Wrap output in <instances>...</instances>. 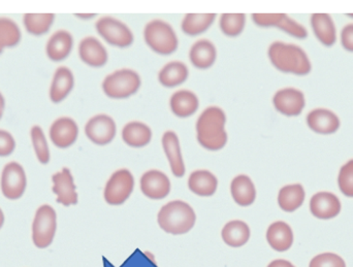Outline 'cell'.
<instances>
[{"label": "cell", "mask_w": 353, "mask_h": 267, "mask_svg": "<svg viewBox=\"0 0 353 267\" xmlns=\"http://www.w3.org/2000/svg\"><path fill=\"white\" fill-rule=\"evenodd\" d=\"M16 142L10 132L0 129V156H8L14 152Z\"/></svg>", "instance_id": "cell-39"}, {"label": "cell", "mask_w": 353, "mask_h": 267, "mask_svg": "<svg viewBox=\"0 0 353 267\" xmlns=\"http://www.w3.org/2000/svg\"><path fill=\"white\" fill-rule=\"evenodd\" d=\"M117 128L113 118L108 115H97L85 126L87 138L99 146H105L115 138Z\"/></svg>", "instance_id": "cell-10"}, {"label": "cell", "mask_w": 353, "mask_h": 267, "mask_svg": "<svg viewBox=\"0 0 353 267\" xmlns=\"http://www.w3.org/2000/svg\"><path fill=\"white\" fill-rule=\"evenodd\" d=\"M225 123L223 109L218 107L205 109L196 122V138L199 145L209 151L223 149L228 142Z\"/></svg>", "instance_id": "cell-1"}, {"label": "cell", "mask_w": 353, "mask_h": 267, "mask_svg": "<svg viewBox=\"0 0 353 267\" xmlns=\"http://www.w3.org/2000/svg\"><path fill=\"white\" fill-rule=\"evenodd\" d=\"M221 235L226 245L232 248H240L248 243L250 239V228L243 221H230L224 225Z\"/></svg>", "instance_id": "cell-28"}, {"label": "cell", "mask_w": 353, "mask_h": 267, "mask_svg": "<svg viewBox=\"0 0 353 267\" xmlns=\"http://www.w3.org/2000/svg\"><path fill=\"white\" fill-rule=\"evenodd\" d=\"M21 31L18 25L8 18H0V49L12 47L18 45Z\"/></svg>", "instance_id": "cell-34"}, {"label": "cell", "mask_w": 353, "mask_h": 267, "mask_svg": "<svg viewBox=\"0 0 353 267\" xmlns=\"http://www.w3.org/2000/svg\"><path fill=\"white\" fill-rule=\"evenodd\" d=\"M341 41L344 49L353 52V24L344 27L341 33Z\"/></svg>", "instance_id": "cell-40"}, {"label": "cell", "mask_w": 353, "mask_h": 267, "mask_svg": "<svg viewBox=\"0 0 353 267\" xmlns=\"http://www.w3.org/2000/svg\"><path fill=\"white\" fill-rule=\"evenodd\" d=\"M310 211L316 218L329 220L340 214L341 202L335 194L319 192L311 198Z\"/></svg>", "instance_id": "cell-16"}, {"label": "cell", "mask_w": 353, "mask_h": 267, "mask_svg": "<svg viewBox=\"0 0 353 267\" xmlns=\"http://www.w3.org/2000/svg\"><path fill=\"white\" fill-rule=\"evenodd\" d=\"M78 125L72 118H59L50 128V138L58 148H68L74 145L78 138Z\"/></svg>", "instance_id": "cell-15"}, {"label": "cell", "mask_w": 353, "mask_h": 267, "mask_svg": "<svg viewBox=\"0 0 353 267\" xmlns=\"http://www.w3.org/2000/svg\"><path fill=\"white\" fill-rule=\"evenodd\" d=\"M148 47L159 55H171L178 49V37L173 27L163 20H152L144 29Z\"/></svg>", "instance_id": "cell-4"}, {"label": "cell", "mask_w": 353, "mask_h": 267, "mask_svg": "<svg viewBox=\"0 0 353 267\" xmlns=\"http://www.w3.org/2000/svg\"><path fill=\"white\" fill-rule=\"evenodd\" d=\"M267 241L275 251L285 252L294 244V233L288 223L278 221L268 228Z\"/></svg>", "instance_id": "cell-20"}, {"label": "cell", "mask_w": 353, "mask_h": 267, "mask_svg": "<svg viewBox=\"0 0 353 267\" xmlns=\"http://www.w3.org/2000/svg\"><path fill=\"white\" fill-rule=\"evenodd\" d=\"M172 111L179 118H188L199 109V98L189 90L176 91L170 100Z\"/></svg>", "instance_id": "cell-27"}, {"label": "cell", "mask_w": 353, "mask_h": 267, "mask_svg": "<svg viewBox=\"0 0 353 267\" xmlns=\"http://www.w3.org/2000/svg\"><path fill=\"white\" fill-rule=\"evenodd\" d=\"M232 200L241 206H249L255 202L256 189L250 178L246 175H236L230 184Z\"/></svg>", "instance_id": "cell-23"}, {"label": "cell", "mask_w": 353, "mask_h": 267, "mask_svg": "<svg viewBox=\"0 0 353 267\" xmlns=\"http://www.w3.org/2000/svg\"><path fill=\"white\" fill-rule=\"evenodd\" d=\"M31 140L39 162L47 164L50 161V150L45 134L39 126H33L31 129Z\"/></svg>", "instance_id": "cell-36"}, {"label": "cell", "mask_w": 353, "mask_h": 267, "mask_svg": "<svg viewBox=\"0 0 353 267\" xmlns=\"http://www.w3.org/2000/svg\"><path fill=\"white\" fill-rule=\"evenodd\" d=\"M26 189V173L19 163L10 162L4 167L1 175L2 194L8 200L22 197Z\"/></svg>", "instance_id": "cell-9"}, {"label": "cell", "mask_w": 353, "mask_h": 267, "mask_svg": "<svg viewBox=\"0 0 353 267\" xmlns=\"http://www.w3.org/2000/svg\"><path fill=\"white\" fill-rule=\"evenodd\" d=\"M309 267H346V264L339 255L323 253L313 258Z\"/></svg>", "instance_id": "cell-38"}, {"label": "cell", "mask_w": 353, "mask_h": 267, "mask_svg": "<svg viewBox=\"0 0 353 267\" xmlns=\"http://www.w3.org/2000/svg\"><path fill=\"white\" fill-rule=\"evenodd\" d=\"M57 229V215L51 206H41L32 224V239L35 247L46 249L51 245Z\"/></svg>", "instance_id": "cell-6"}, {"label": "cell", "mask_w": 353, "mask_h": 267, "mask_svg": "<svg viewBox=\"0 0 353 267\" xmlns=\"http://www.w3.org/2000/svg\"><path fill=\"white\" fill-rule=\"evenodd\" d=\"M274 107L279 113L292 117L302 113L305 107V96L300 90L285 88L278 91L273 98Z\"/></svg>", "instance_id": "cell-13"}, {"label": "cell", "mask_w": 353, "mask_h": 267, "mask_svg": "<svg viewBox=\"0 0 353 267\" xmlns=\"http://www.w3.org/2000/svg\"><path fill=\"white\" fill-rule=\"evenodd\" d=\"M246 16L244 14H223L220 17V29L230 37H236L244 30Z\"/></svg>", "instance_id": "cell-35"}, {"label": "cell", "mask_w": 353, "mask_h": 267, "mask_svg": "<svg viewBox=\"0 0 353 267\" xmlns=\"http://www.w3.org/2000/svg\"><path fill=\"white\" fill-rule=\"evenodd\" d=\"M196 216L187 202L174 200L163 206L157 216L159 227L170 235H181L189 233L194 226Z\"/></svg>", "instance_id": "cell-3"}, {"label": "cell", "mask_w": 353, "mask_h": 267, "mask_svg": "<svg viewBox=\"0 0 353 267\" xmlns=\"http://www.w3.org/2000/svg\"><path fill=\"white\" fill-rule=\"evenodd\" d=\"M122 138L128 146L142 148L150 144L152 140V130L142 122H130L122 130Z\"/></svg>", "instance_id": "cell-25"}, {"label": "cell", "mask_w": 353, "mask_h": 267, "mask_svg": "<svg viewBox=\"0 0 353 267\" xmlns=\"http://www.w3.org/2000/svg\"><path fill=\"white\" fill-rule=\"evenodd\" d=\"M338 184H339L340 190L344 195L353 197V160L348 161L340 169Z\"/></svg>", "instance_id": "cell-37"}, {"label": "cell", "mask_w": 353, "mask_h": 267, "mask_svg": "<svg viewBox=\"0 0 353 267\" xmlns=\"http://www.w3.org/2000/svg\"><path fill=\"white\" fill-rule=\"evenodd\" d=\"M311 25L319 41L327 47L336 43V28L331 17L327 14H315L311 17Z\"/></svg>", "instance_id": "cell-30"}, {"label": "cell", "mask_w": 353, "mask_h": 267, "mask_svg": "<svg viewBox=\"0 0 353 267\" xmlns=\"http://www.w3.org/2000/svg\"><path fill=\"white\" fill-rule=\"evenodd\" d=\"M4 223V215L3 213H2L1 209H0V228H1L2 225H3Z\"/></svg>", "instance_id": "cell-44"}, {"label": "cell", "mask_w": 353, "mask_h": 267, "mask_svg": "<svg viewBox=\"0 0 353 267\" xmlns=\"http://www.w3.org/2000/svg\"><path fill=\"white\" fill-rule=\"evenodd\" d=\"M2 51H3V50L0 49V54H1V53H2Z\"/></svg>", "instance_id": "cell-45"}, {"label": "cell", "mask_w": 353, "mask_h": 267, "mask_svg": "<svg viewBox=\"0 0 353 267\" xmlns=\"http://www.w3.org/2000/svg\"><path fill=\"white\" fill-rule=\"evenodd\" d=\"M189 58L194 67L208 70L215 63L217 51L213 43L208 39H201L191 47Z\"/></svg>", "instance_id": "cell-21"}, {"label": "cell", "mask_w": 353, "mask_h": 267, "mask_svg": "<svg viewBox=\"0 0 353 267\" xmlns=\"http://www.w3.org/2000/svg\"><path fill=\"white\" fill-rule=\"evenodd\" d=\"M252 19L253 22L259 27H278L296 39H306L308 36L306 28L285 14H254Z\"/></svg>", "instance_id": "cell-11"}, {"label": "cell", "mask_w": 353, "mask_h": 267, "mask_svg": "<svg viewBox=\"0 0 353 267\" xmlns=\"http://www.w3.org/2000/svg\"><path fill=\"white\" fill-rule=\"evenodd\" d=\"M4 105H6V103H4V98L3 96H2L1 93H0V119H1L2 115H3Z\"/></svg>", "instance_id": "cell-42"}, {"label": "cell", "mask_w": 353, "mask_h": 267, "mask_svg": "<svg viewBox=\"0 0 353 267\" xmlns=\"http://www.w3.org/2000/svg\"><path fill=\"white\" fill-rule=\"evenodd\" d=\"M54 19L53 14H26L24 16L25 28L33 35L45 34L53 24Z\"/></svg>", "instance_id": "cell-33"}, {"label": "cell", "mask_w": 353, "mask_h": 267, "mask_svg": "<svg viewBox=\"0 0 353 267\" xmlns=\"http://www.w3.org/2000/svg\"><path fill=\"white\" fill-rule=\"evenodd\" d=\"M304 200L305 190L300 184L285 186L278 194V204L284 212H294L302 206Z\"/></svg>", "instance_id": "cell-31"}, {"label": "cell", "mask_w": 353, "mask_h": 267, "mask_svg": "<svg viewBox=\"0 0 353 267\" xmlns=\"http://www.w3.org/2000/svg\"><path fill=\"white\" fill-rule=\"evenodd\" d=\"M215 19V14H187L183 19V32L189 36H196L207 31Z\"/></svg>", "instance_id": "cell-32"}, {"label": "cell", "mask_w": 353, "mask_h": 267, "mask_svg": "<svg viewBox=\"0 0 353 267\" xmlns=\"http://www.w3.org/2000/svg\"><path fill=\"white\" fill-rule=\"evenodd\" d=\"M72 45H74V39L70 32L65 30L57 31L50 37L48 41L47 47H46L48 57L52 61H62L70 55Z\"/></svg>", "instance_id": "cell-22"}, {"label": "cell", "mask_w": 353, "mask_h": 267, "mask_svg": "<svg viewBox=\"0 0 353 267\" xmlns=\"http://www.w3.org/2000/svg\"><path fill=\"white\" fill-rule=\"evenodd\" d=\"M141 190L150 200H163L171 192V181L165 173L152 169L141 178Z\"/></svg>", "instance_id": "cell-12"}, {"label": "cell", "mask_w": 353, "mask_h": 267, "mask_svg": "<svg viewBox=\"0 0 353 267\" xmlns=\"http://www.w3.org/2000/svg\"><path fill=\"white\" fill-rule=\"evenodd\" d=\"M97 32L109 45L117 47H130L134 43V34L128 25L112 17H103L97 21Z\"/></svg>", "instance_id": "cell-8"}, {"label": "cell", "mask_w": 353, "mask_h": 267, "mask_svg": "<svg viewBox=\"0 0 353 267\" xmlns=\"http://www.w3.org/2000/svg\"><path fill=\"white\" fill-rule=\"evenodd\" d=\"M134 179L128 169L115 171L105 185L103 197L111 206L123 204L134 191Z\"/></svg>", "instance_id": "cell-7"}, {"label": "cell", "mask_w": 353, "mask_h": 267, "mask_svg": "<svg viewBox=\"0 0 353 267\" xmlns=\"http://www.w3.org/2000/svg\"><path fill=\"white\" fill-rule=\"evenodd\" d=\"M74 85V74L70 68L61 66L54 74L53 82L50 89V98L54 103H61L70 94Z\"/></svg>", "instance_id": "cell-24"}, {"label": "cell", "mask_w": 353, "mask_h": 267, "mask_svg": "<svg viewBox=\"0 0 353 267\" xmlns=\"http://www.w3.org/2000/svg\"><path fill=\"white\" fill-rule=\"evenodd\" d=\"M76 17H78V18L86 19V20H88V19L94 18L95 14H76Z\"/></svg>", "instance_id": "cell-43"}, {"label": "cell", "mask_w": 353, "mask_h": 267, "mask_svg": "<svg viewBox=\"0 0 353 267\" xmlns=\"http://www.w3.org/2000/svg\"><path fill=\"white\" fill-rule=\"evenodd\" d=\"M307 123L313 131L321 134H335L340 127V120L329 109H314L307 116Z\"/></svg>", "instance_id": "cell-19"}, {"label": "cell", "mask_w": 353, "mask_h": 267, "mask_svg": "<svg viewBox=\"0 0 353 267\" xmlns=\"http://www.w3.org/2000/svg\"><path fill=\"white\" fill-rule=\"evenodd\" d=\"M81 60L92 67H101L108 62V52L99 39L85 37L79 45Z\"/></svg>", "instance_id": "cell-17"}, {"label": "cell", "mask_w": 353, "mask_h": 267, "mask_svg": "<svg viewBox=\"0 0 353 267\" xmlns=\"http://www.w3.org/2000/svg\"><path fill=\"white\" fill-rule=\"evenodd\" d=\"M188 187L192 193L203 197L215 194L218 187V180L213 173L208 171H195L188 179Z\"/></svg>", "instance_id": "cell-26"}, {"label": "cell", "mask_w": 353, "mask_h": 267, "mask_svg": "<svg viewBox=\"0 0 353 267\" xmlns=\"http://www.w3.org/2000/svg\"><path fill=\"white\" fill-rule=\"evenodd\" d=\"M52 181L54 184L53 192L57 195L58 204H63L64 206L78 204V193L70 169L64 167L61 171L53 175Z\"/></svg>", "instance_id": "cell-14"}, {"label": "cell", "mask_w": 353, "mask_h": 267, "mask_svg": "<svg viewBox=\"0 0 353 267\" xmlns=\"http://www.w3.org/2000/svg\"><path fill=\"white\" fill-rule=\"evenodd\" d=\"M141 87V78L134 70H119L109 74L103 82V90L110 98L123 99L132 96Z\"/></svg>", "instance_id": "cell-5"}, {"label": "cell", "mask_w": 353, "mask_h": 267, "mask_svg": "<svg viewBox=\"0 0 353 267\" xmlns=\"http://www.w3.org/2000/svg\"><path fill=\"white\" fill-rule=\"evenodd\" d=\"M161 142L165 156L169 160L172 173L176 178H182L185 175V164L178 136L174 131H167L163 134Z\"/></svg>", "instance_id": "cell-18"}, {"label": "cell", "mask_w": 353, "mask_h": 267, "mask_svg": "<svg viewBox=\"0 0 353 267\" xmlns=\"http://www.w3.org/2000/svg\"><path fill=\"white\" fill-rule=\"evenodd\" d=\"M188 68L183 62L172 61L165 64L159 74V81L163 87L175 88L188 78Z\"/></svg>", "instance_id": "cell-29"}, {"label": "cell", "mask_w": 353, "mask_h": 267, "mask_svg": "<svg viewBox=\"0 0 353 267\" xmlns=\"http://www.w3.org/2000/svg\"><path fill=\"white\" fill-rule=\"evenodd\" d=\"M268 55L272 64L280 72L296 76H306L310 72V60L298 45L276 41L270 45Z\"/></svg>", "instance_id": "cell-2"}, {"label": "cell", "mask_w": 353, "mask_h": 267, "mask_svg": "<svg viewBox=\"0 0 353 267\" xmlns=\"http://www.w3.org/2000/svg\"><path fill=\"white\" fill-rule=\"evenodd\" d=\"M268 267H294V266H292V264H290L288 260L278 259L274 260Z\"/></svg>", "instance_id": "cell-41"}]
</instances>
